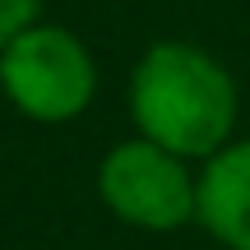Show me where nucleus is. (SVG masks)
<instances>
[{"mask_svg":"<svg viewBox=\"0 0 250 250\" xmlns=\"http://www.w3.org/2000/svg\"><path fill=\"white\" fill-rule=\"evenodd\" d=\"M241 93L213 51L195 42H153L130 70V121L134 134L186 162L213 158L236 139Z\"/></svg>","mask_w":250,"mask_h":250,"instance_id":"f257e3e1","label":"nucleus"},{"mask_svg":"<svg viewBox=\"0 0 250 250\" xmlns=\"http://www.w3.org/2000/svg\"><path fill=\"white\" fill-rule=\"evenodd\" d=\"M0 93L37 125H70L98 98V61L65 23H28L0 46Z\"/></svg>","mask_w":250,"mask_h":250,"instance_id":"f03ea898","label":"nucleus"},{"mask_svg":"<svg viewBox=\"0 0 250 250\" xmlns=\"http://www.w3.org/2000/svg\"><path fill=\"white\" fill-rule=\"evenodd\" d=\"M98 195L111 218L139 232H181L195 223V195L199 171L195 162L158 148V144L130 139L111 144L98 162Z\"/></svg>","mask_w":250,"mask_h":250,"instance_id":"7ed1b4c3","label":"nucleus"},{"mask_svg":"<svg viewBox=\"0 0 250 250\" xmlns=\"http://www.w3.org/2000/svg\"><path fill=\"white\" fill-rule=\"evenodd\" d=\"M195 223L223 250H250V139H232L199 162Z\"/></svg>","mask_w":250,"mask_h":250,"instance_id":"20e7f679","label":"nucleus"},{"mask_svg":"<svg viewBox=\"0 0 250 250\" xmlns=\"http://www.w3.org/2000/svg\"><path fill=\"white\" fill-rule=\"evenodd\" d=\"M28 23H37V0H0V46H9Z\"/></svg>","mask_w":250,"mask_h":250,"instance_id":"39448f33","label":"nucleus"}]
</instances>
